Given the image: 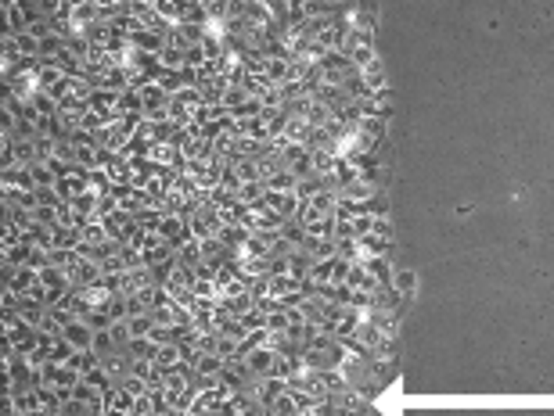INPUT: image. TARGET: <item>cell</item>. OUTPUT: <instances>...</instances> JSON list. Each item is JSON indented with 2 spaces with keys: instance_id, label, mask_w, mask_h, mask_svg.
<instances>
[{
  "instance_id": "32",
  "label": "cell",
  "mask_w": 554,
  "mask_h": 416,
  "mask_svg": "<svg viewBox=\"0 0 554 416\" xmlns=\"http://www.w3.org/2000/svg\"><path fill=\"white\" fill-rule=\"evenodd\" d=\"M285 330H292V316L288 309H277L266 316V334H285Z\"/></svg>"
},
{
  "instance_id": "25",
  "label": "cell",
  "mask_w": 554,
  "mask_h": 416,
  "mask_svg": "<svg viewBox=\"0 0 554 416\" xmlns=\"http://www.w3.org/2000/svg\"><path fill=\"white\" fill-rule=\"evenodd\" d=\"M216 355H220L223 362H230V359H242V338L216 334Z\"/></svg>"
},
{
  "instance_id": "33",
  "label": "cell",
  "mask_w": 554,
  "mask_h": 416,
  "mask_svg": "<svg viewBox=\"0 0 554 416\" xmlns=\"http://www.w3.org/2000/svg\"><path fill=\"white\" fill-rule=\"evenodd\" d=\"M83 384H90V388H98V391H105V395H108V391L115 388V381L108 377V373H105L101 366H94L90 373H83Z\"/></svg>"
},
{
  "instance_id": "14",
  "label": "cell",
  "mask_w": 554,
  "mask_h": 416,
  "mask_svg": "<svg viewBox=\"0 0 554 416\" xmlns=\"http://www.w3.org/2000/svg\"><path fill=\"white\" fill-rule=\"evenodd\" d=\"M130 366H134V355H130V352H115V355H105V359H101V369L108 373L115 384L130 377Z\"/></svg>"
},
{
  "instance_id": "40",
  "label": "cell",
  "mask_w": 554,
  "mask_h": 416,
  "mask_svg": "<svg viewBox=\"0 0 554 416\" xmlns=\"http://www.w3.org/2000/svg\"><path fill=\"white\" fill-rule=\"evenodd\" d=\"M155 369H158V366H155L151 359H134V366H130V373H134V377H141V381H151Z\"/></svg>"
},
{
  "instance_id": "7",
  "label": "cell",
  "mask_w": 554,
  "mask_h": 416,
  "mask_svg": "<svg viewBox=\"0 0 554 416\" xmlns=\"http://www.w3.org/2000/svg\"><path fill=\"white\" fill-rule=\"evenodd\" d=\"M94 334H98V330L87 319H72L65 326V341L72 345V352H94Z\"/></svg>"
},
{
  "instance_id": "43",
  "label": "cell",
  "mask_w": 554,
  "mask_h": 416,
  "mask_svg": "<svg viewBox=\"0 0 554 416\" xmlns=\"http://www.w3.org/2000/svg\"><path fill=\"white\" fill-rule=\"evenodd\" d=\"M119 212V201L112 197V194H105L101 201H98V219H108V216H115Z\"/></svg>"
},
{
  "instance_id": "44",
  "label": "cell",
  "mask_w": 554,
  "mask_h": 416,
  "mask_svg": "<svg viewBox=\"0 0 554 416\" xmlns=\"http://www.w3.org/2000/svg\"><path fill=\"white\" fill-rule=\"evenodd\" d=\"M87 323H90L94 330H112V316H108L105 309H94V312L87 316Z\"/></svg>"
},
{
  "instance_id": "23",
  "label": "cell",
  "mask_w": 554,
  "mask_h": 416,
  "mask_svg": "<svg viewBox=\"0 0 554 416\" xmlns=\"http://www.w3.org/2000/svg\"><path fill=\"white\" fill-rule=\"evenodd\" d=\"M256 169H259V180H263V183H270L277 173L285 169V161L277 158V154H270V151H263V154L256 158Z\"/></svg>"
},
{
  "instance_id": "21",
  "label": "cell",
  "mask_w": 554,
  "mask_h": 416,
  "mask_svg": "<svg viewBox=\"0 0 554 416\" xmlns=\"http://www.w3.org/2000/svg\"><path fill=\"white\" fill-rule=\"evenodd\" d=\"M306 208H313L317 216H331L335 219V208H338V190H331V187H324L321 194H317Z\"/></svg>"
},
{
  "instance_id": "45",
  "label": "cell",
  "mask_w": 554,
  "mask_h": 416,
  "mask_svg": "<svg viewBox=\"0 0 554 416\" xmlns=\"http://www.w3.org/2000/svg\"><path fill=\"white\" fill-rule=\"evenodd\" d=\"M155 416H177V412H155Z\"/></svg>"
},
{
  "instance_id": "42",
  "label": "cell",
  "mask_w": 554,
  "mask_h": 416,
  "mask_svg": "<svg viewBox=\"0 0 554 416\" xmlns=\"http://www.w3.org/2000/svg\"><path fill=\"white\" fill-rule=\"evenodd\" d=\"M353 233H356V240H360V237H367V233H371V212H367V208H364V212H360V216L353 219Z\"/></svg>"
},
{
  "instance_id": "24",
  "label": "cell",
  "mask_w": 554,
  "mask_h": 416,
  "mask_svg": "<svg viewBox=\"0 0 554 416\" xmlns=\"http://www.w3.org/2000/svg\"><path fill=\"white\" fill-rule=\"evenodd\" d=\"M230 169H234V176H237V183H256L259 180V169H256V158H234V161H227Z\"/></svg>"
},
{
  "instance_id": "26",
  "label": "cell",
  "mask_w": 554,
  "mask_h": 416,
  "mask_svg": "<svg viewBox=\"0 0 554 416\" xmlns=\"http://www.w3.org/2000/svg\"><path fill=\"white\" fill-rule=\"evenodd\" d=\"M227 409H230V416H266V409L256 398H249V395H237Z\"/></svg>"
},
{
  "instance_id": "16",
  "label": "cell",
  "mask_w": 554,
  "mask_h": 416,
  "mask_svg": "<svg viewBox=\"0 0 554 416\" xmlns=\"http://www.w3.org/2000/svg\"><path fill=\"white\" fill-rule=\"evenodd\" d=\"M33 252L36 247L29 240H15L11 247H0V259H4V266H11V269H22V266H29Z\"/></svg>"
},
{
  "instance_id": "8",
  "label": "cell",
  "mask_w": 554,
  "mask_h": 416,
  "mask_svg": "<svg viewBox=\"0 0 554 416\" xmlns=\"http://www.w3.org/2000/svg\"><path fill=\"white\" fill-rule=\"evenodd\" d=\"M148 158L155 161V169H180V165H184V154H180V147L173 140L170 144H151Z\"/></svg>"
},
{
  "instance_id": "47",
  "label": "cell",
  "mask_w": 554,
  "mask_h": 416,
  "mask_svg": "<svg viewBox=\"0 0 554 416\" xmlns=\"http://www.w3.org/2000/svg\"><path fill=\"white\" fill-rule=\"evenodd\" d=\"M266 416H270V412H266Z\"/></svg>"
},
{
  "instance_id": "4",
  "label": "cell",
  "mask_w": 554,
  "mask_h": 416,
  "mask_svg": "<svg viewBox=\"0 0 554 416\" xmlns=\"http://www.w3.org/2000/svg\"><path fill=\"white\" fill-rule=\"evenodd\" d=\"M338 197H342V201H349V204H356V208H367V204L378 197V183H375V180H360V176H356V180H349V183L338 190Z\"/></svg>"
},
{
  "instance_id": "35",
  "label": "cell",
  "mask_w": 554,
  "mask_h": 416,
  "mask_svg": "<svg viewBox=\"0 0 554 416\" xmlns=\"http://www.w3.org/2000/svg\"><path fill=\"white\" fill-rule=\"evenodd\" d=\"M364 266H367V269L375 273V280H378L382 287H385V283H392V273H396V269L389 266V259H367Z\"/></svg>"
},
{
  "instance_id": "13",
  "label": "cell",
  "mask_w": 554,
  "mask_h": 416,
  "mask_svg": "<svg viewBox=\"0 0 554 416\" xmlns=\"http://www.w3.org/2000/svg\"><path fill=\"white\" fill-rule=\"evenodd\" d=\"M177 262L187 266V269H198L206 262V252H202V240H194V237H184L177 244Z\"/></svg>"
},
{
  "instance_id": "12",
  "label": "cell",
  "mask_w": 554,
  "mask_h": 416,
  "mask_svg": "<svg viewBox=\"0 0 554 416\" xmlns=\"http://www.w3.org/2000/svg\"><path fill=\"white\" fill-rule=\"evenodd\" d=\"M245 362H249V369H252V377H270V369H273V362H277V352H273L270 345H263V348H252V352L245 355Z\"/></svg>"
},
{
  "instance_id": "27",
  "label": "cell",
  "mask_w": 554,
  "mask_h": 416,
  "mask_svg": "<svg viewBox=\"0 0 554 416\" xmlns=\"http://www.w3.org/2000/svg\"><path fill=\"white\" fill-rule=\"evenodd\" d=\"M302 412V405H299V398H295V391L288 388L281 398H277L273 405H270V416H299Z\"/></svg>"
},
{
  "instance_id": "5",
  "label": "cell",
  "mask_w": 554,
  "mask_h": 416,
  "mask_svg": "<svg viewBox=\"0 0 554 416\" xmlns=\"http://www.w3.org/2000/svg\"><path fill=\"white\" fill-rule=\"evenodd\" d=\"M346 287L356 290V295H371V298L382 290V283L375 280V273H371L364 262H353V269H349V276H346Z\"/></svg>"
},
{
  "instance_id": "18",
  "label": "cell",
  "mask_w": 554,
  "mask_h": 416,
  "mask_svg": "<svg viewBox=\"0 0 554 416\" xmlns=\"http://www.w3.org/2000/svg\"><path fill=\"white\" fill-rule=\"evenodd\" d=\"M400 298H414V290H418V273L414 269H407V266H400L392 273V283H389Z\"/></svg>"
},
{
  "instance_id": "38",
  "label": "cell",
  "mask_w": 554,
  "mask_h": 416,
  "mask_svg": "<svg viewBox=\"0 0 554 416\" xmlns=\"http://www.w3.org/2000/svg\"><path fill=\"white\" fill-rule=\"evenodd\" d=\"M119 388H123V391H126L130 398H141V395H148V391H151V388H148V381H141V377H134V373H130V377H126V381H119Z\"/></svg>"
},
{
  "instance_id": "9",
  "label": "cell",
  "mask_w": 554,
  "mask_h": 416,
  "mask_svg": "<svg viewBox=\"0 0 554 416\" xmlns=\"http://www.w3.org/2000/svg\"><path fill=\"white\" fill-rule=\"evenodd\" d=\"M65 79H69V75L61 72L58 61H40V65H36V82H40V90H44V94H54Z\"/></svg>"
},
{
  "instance_id": "41",
  "label": "cell",
  "mask_w": 554,
  "mask_h": 416,
  "mask_svg": "<svg viewBox=\"0 0 554 416\" xmlns=\"http://www.w3.org/2000/svg\"><path fill=\"white\" fill-rule=\"evenodd\" d=\"M130 416H155V398H151V391L141 395V398H134V412H130Z\"/></svg>"
},
{
  "instance_id": "2",
  "label": "cell",
  "mask_w": 554,
  "mask_h": 416,
  "mask_svg": "<svg viewBox=\"0 0 554 416\" xmlns=\"http://www.w3.org/2000/svg\"><path fill=\"white\" fill-rule=\"evenodd\" d=\"M285 391H288V381H277V377H256V381H252V384H249L242 395L256 398V402H259V405L270 412V405H273L277 398H281Z\"/></svg>"
},
{
  "instance_id": "37",
  "label": "cell",
  "mask_w": 554,
  "mask_h": 416,
  "mask_svg": "<svg viewBox=\"0 0 554 416\" xmlns=\"http://www.w3.org/2000/svg\"><path fill=\"white\" fill-rule=\"evenodd\" d=\"M33 108H36L40 118H54V115H58V101H54L51 94H40V97L33 101Z\"/></svg>"
},
{
  "instance_id": "15",
  "label": "cell",
  "mask_w": 554,
  "mask_h": 416,
  "mask_svg": "<svg viewBox=\"0 0 554 416\" xmlns=\"http://www.w3.org/2000/svg\"><path fill=\"white\" fill-rule=\"evenodd\" d=\"M360 82H364L367 97H378V94H385V90H389V75H385V65H382V61H375L371 68H364V72H360Z\"/></svg>"
},
{
  "instance_id": "3",
  "label": "cell",
  "mask_w": 554,
  "mask_h": 416,
  "mask_svg": "<svg viewBox=\"0 0 554 416\" xmlns=\"http://www.w3.org/2000/svg\"><path fill=\"white\" fill-rule=\"evenodd\" d=\"M141 255H144V266H148V269H155V266L173 262V259H177V247H173L170 240H163L158 233H148V237H144V244H141Z\"/></svg>"
},
{
  "instance_id": "39",
  "label": "cell",
  "mask_w": 554,
  "mask_h": 416,
  "mask_svg": "<svg viewBox=\"0 0 554 416\" xmlns=\"http://www.w3.org/2000/svg\"><path fill=\"white\" fill-rule=\"evenodd\" d=\"M245 101H249L245 87H230V90H227V97H223V108H227V111H234V108H242Z\"/></svg>"
},
{
  "instance_id": "19",
  "label": "cell",
  "mask_w": 554,
  "mask_h": 416,
  "mask_svg": "<svg viewBox=\"0 0 554 416\" xmlns=\"http://www.w3.org/2000/svg\"><path fill=\"white\" fill-rule=\"evenodd\" d=\"M29 173H33L36 190H51V187L58 183V173H54V165H51V161H33V165H29Z\"/></svg>"
},
{
  "instance_id": "11",
  "label": "cell",
  "mask_w": 554,
  "mask_h": 416,
  "mask_svg": "<svg viewBox=\"0 0 554 416\" xmlns=\"http://www.w3.org/2000/svg\"><path fill=\"white\" fill-rule=\"evenodd\" d=\"M151 362L163 369V373H170V369H180L184 366V348H180V341H170V345H158L155 348V355H151Z\"/></svg>"
},
{
  "instance_id": "6",
  "label": "cell",
  "mask_w": 554,
  "mask_h": 416,
  "mask_svg": "<svg viewBox=\"0 0 554 416\" xmlns=\"http://www.w3.org/2000/svg\"><path fill=\"white\" fill-rule=\"evenodd\" d=\"M29 25H33V18H29L25 4L22 0H8L4 4V36H22V32H29Z\"/></svg>"
},
{
  "instance_id": "36",
  "label": "cell",
  "mask_w": 554,
  "mask_h": 416,
  "mask_svg": "<svg viewBox=\"0 0 554 416\" xmlns=\"http://www.w3.org/2000/svg\"><path fill=\"white\" fill-rule=\"evenodd\" d=\"M335 255L346 262H360V244L356 240H335Z\"/></svg>"
},
{
  "instance_id": "1",
  "label": "cell",
  "mask_w": 554,
  "mask_h": 416,
  "mask_svg": "<svg viewBox=\"0 0 554 416\" xmlns=\"http://www.w3.org/2000/svg\"><path fill=\"white\" fill-rule=\"evenodd\" d=\"M187 230H191V237L194 240H220V233H223V223H220V212H216V204H198L194 212H191V219H187Z\"/></svg>"
},
{
  "instance_id": "28",
  "label": "cell",
  "mask_w": 554,
  "mask_h": 416,
  "mask_svg": "<svg viewBox=\"0 0 554 416\" xmlns=\"http://www.w3.org/2000/svg\"><path fill=\"white\" fill-rule=\"evenodd\" d=\"M65 366H69V369H76L79 377H83V373H90L94 366H101V359H98V352H72Z\"/></svg>"
},
{
  "instance_id": "29",
  "label": "cell",
  "mask_w": 554,
  "mask_h": 416,
  "mask_svg": "<svg viewBox=\"0 0 554 416\" xmlns=\"http://www.w3.org/2000/svg\"><path fill=\"white\" fill-rule=\"evenodd\" d=\"M151 316H130L126 319V334H130V341H144L148 334H151Z\"/></svg>"
},
{
  "instance_id": "10",
  "label": "cell",
  "mask_w": 554,
  "mask_h": 416,
  "mask_svg": "<svg viewBox=\"0 0 554 416\" xmlns=\"http://www.w3.org/2000/svg\"><path fill=\"white\" fill-rule=\"evenodd\" d=\"M76 295L83 298V305H87L90 312H94V309H108V302L115 298V290H112V287H108V283L101 280V283H90V287H79Z\"/></svg>"
},
{
  "instance_id": "17",
  "label": "cell",
  "mask_w": 554,
  "mask_h": 416,
  "mask_svg": "<svg viewBox=\"0 0 554 416\" xmlns=\"http://www.w3.org/2000/svg\"><path fill=\"white\" fill-rule=\"evenodd\" d=\"M4 44L15 47V54L22 61H40V39L33 32H22V36H4Z\"/></svg>"
},
{
  "instance_id": "20",
  "label": "cell",
  "mask_w": 554,
  "mask_h": 416,
  "mask_svg": "<svg viewBox=\"0 0 554 416\" xmlns=\"http://www.w3.org/2000/svg\"><path fill=\"white\" fill-rule=\"evenodd\" d=\"M356 244H360V262H367V259H385V255H389V240H382V237H375V233L360 237Z\"/></svg>"
},
{
  "instance_id": "46",
  "label": "cell",
  "mask_w": 554,
  "mask_h": 416,
  "mask_svg": "<svg viewBox=\"0 0 554 416\" xmlns=\"http://www.w3.org/2000/svg\"><path fill=\"white\" fill-rule=\"evenodd\" d=\"M299 416H310V412H299Z\"/></svg>"
},
{
  "instance_id": "31",
  "label": "cell",
  "mask_w": 554,
  "mask_h": 416,
  "mask_svg": "<svg viewBox=\"0 0 554 416\" xmlns=\"http://www.w3.org/2000/svg\"><path fill=\"white\" fill-rule=\"evenodd\" d=\"M0 326H4V341H11V338L22 334V330H29L25 319H22L18 312H4V316H0Z\"/></svg>"
},
{
  "instance_id": "22",
  "label": "cell",
  "mask_w": 554,
  "mask_h": 416,
  "mask_svg": "<svg viewBox=\"0 0 554 416\" xmlns=\"http://www.w3.org/2000/svg\"><path fill=\"white\" fill-rule=\"evenodd\" d=\"M79 237H83V244H90V247H101V244H108V240H112L101 219H90L87 226H79Z\"/></svg>"
},
{
  "instance_id": "34",
  "label": "cell",
  "mask_w": 554,
  "mask_h": 416,
  "mask_svg": "<svg viewBox=\"0 0 554 416\" xmlns=\"http://www.w3.org/2000/svg\"><path fill=\"white\" fill-rule=\"evenodd\" d=\"M295 187H299V180L288 173V169H281L270 183H266V190H277V194H295Z\"/></svg>"
},
{
  "instance_id": "30",
  "label": "cell",
  "mask_w": 554,
  "mask_h": 416,
  "mask_svg": "<svg viewBox=\"0 0 554 416\" xmlns=\"http://www.w3.org/2000/svg\"><path fill=\"white\" fill-rule=\"evenodd\" d=\"M371 233L392 244V216L389 212H371Z\"/></svg>"
}]
</instances>
